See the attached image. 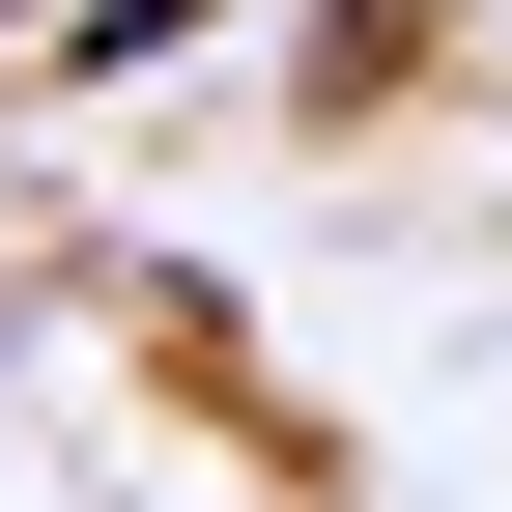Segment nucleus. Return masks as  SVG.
<instances>
[{
  "mask_svg": "<svg viewBox=\"0 0 512 512\" xmlns=\"http://www.w3.org/2000/svg\"><path fill=\"white\" fill-rule=\"evenodd\" d=\"M57 57H86V86H143V57H200V0H29Z\"/></svg>",
  "mask_w": 512,
  "mask_h": 512,
  "instance_id": "1",
  "label": "nucleus"
},
{
  "mask_svg": "<svg viewBox=\"0 0 512 512\" xmlns=\"http://www.w3.org/2000/svg\"><path fill=\"white\" fill-rule=\"evenodd\" d=\"M0 342H29V285H0Z\"/></svg>",
  "mask_w": 512,
  "mask_h": 512,
  "instance_id": "2",
  "label": "nucleus"
}]
</instances>
